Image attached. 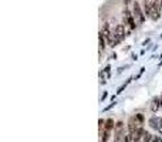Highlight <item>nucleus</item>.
I'll use <instances>...</instances> for the list:
<instances>
[{
	"mask_svg": "<svg viewBox=\"0 0 162 142\" xmlns=\"http://www.w3.org/2000/svg\"><path fill=\"white\" fill-rule=\"evenodd\" d=\"M144 125V115L142 114H135L134 116H131L128 121V131L134 132L136 128H141Z\"/></svg>",
	"mask_w": 162,
	"mask_h": 142,
	"instance_id": "nucleus-1",
	"label": "nucleus"
},
{
	"mask_svg": "<svg viewBox=\"0 0 162 142\" xmlns=\"http://www.w3.org/2000/svg\"><path fill=\"white\" fill-rule=\"evenodd\" d=\"M132 14H134V17H135L138 24H144V21H145V13H144V9L141 7V4H139L138 1H134Z\"/></svg>",
	"mask_w": 162,
	"mask_h": 142,
	"instance_id": "nucleus-2",
	"label": "nucleus"
},
{
	"mask_svg": "<svg viewBox=\"0 0 162 142\" xmlns=\"http://www.w3.org/2000/svg\"><path fill=\"white\" fill-rule=\"evenodd\" d=\"M124 122H117L115 124V128H114V139L115 141H124V138H125V132H124Z\"/></svg>",
	"mask_w": 162,
	"mask_h": 142,
	"instance_id": "nucleus-3",
	"label": "nucleus"
},
{
	"mask_svg": "<svg viewBox=\"0 0 162 142\" xmlns=\"http://www.w3.org/2000/svg\"><path fill=\"white\" fill-rule=\"evenodd\" d=\"M114 34L117 36V39L121 41V40L125 39V26L124 24H117L115 29H114Z\"/></svg>",
	"mask_w": 162,
	"mask_h": 142,
	"instance_id": "nucleus-4",
	"label": "nucleus"
},
{
	"mask_svg": "<svg viewBox=\"0 0 162 142\" xmlns=\"http://www.w3.org/2000/svg\"><path fill=\"white\" fill-rule=\"evenodd\" d=\"M115 128V124H114V121L112 119H107L105 121V125H104V129H107V131H112V129Z\"/></svg>",
	"mask_w": 162,
	"mask_h": 142,
	"instance_id": "nucleus-5",
	"label": "nucleus"
},
{
	"mask_svg": "<svg viewBox=\"0 0 162 142\" xmlns=\"http://www.w3.org/2000/svg\"><path fill=\"white\" fill-rule=\"evenodd\" d=\"M105 48V37L100 33V50H104Z\"/></svg>",
	"mask_w": 162,
	"mask_h": 142,
	"instance_id": "nucleus-6",
	"label": "nucleus"
},
{
	"mask_svg": "<svg viewBox=\"0 0 162 142\" xmlns=\"http://www.w3.org/2000/svg\"><path fill=\"white\" fill-rule=\"evenodd\" d=\"M156 1H158V3L161 4V7H162V0H156Z\"/></svg>",
	"mask_w": 162,
	"mask_h": 142,
	"instance_id": "nucleus-7",
	"label": "nucleus"
}]
</instances>
